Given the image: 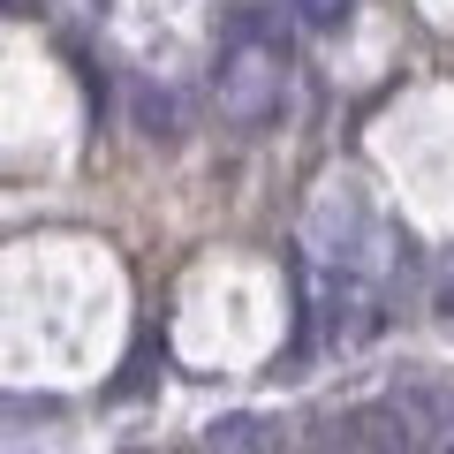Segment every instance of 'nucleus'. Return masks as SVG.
<instances>
[{"label": "nucleus", "mask_w": 454, "mask_h": 454, "mask_svg": "<svg viewBox=\"0 0 454 454\" xmlns=\"http://www.w3.org/2000/svg\"><path fill=\"white\" fill-rule=\"evenodd\" d=\"M273 98H280V68H273V53H235V61H227V76H220V106L235 114V121H265V114H273Z\"/></svg>", "instance_id": "1"}, {"label": "nucleus", "mask_w": 454, "mask_h": 454, "mask_svg": "<svg viewBox=\"0 0 454 454\" xmlns=\"http://www.w3.org/2000/svg\"><path fill=\"white\" fill-rule=\"evenodd\" d=\"M137 121H145V129H175V98H167V91H145V83H137Z\"/></svg>", "instance_id": "2"}, {"label": "nucleus", "mask_w": 454, "mask_h": 454, "mask_svg": "<svg viewBox=\"0 0 454 454\" xmlns=\"http://www.w3.org/2000/svg\"><path fill=\"white\" fill-rule=\"evenodd\" d=\"M340 8H348V0H303V23L325 31V23H340Z\"/></svg>", "instance_id": "3"}]
</instances>
